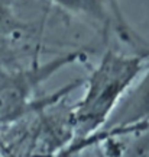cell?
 Masks as SVG:
<instances>
[{"label":"cell","instance_id":"3957f363","mask_svg":"<svg viewBox=\"0 0 149 157\" xmlns=\"http://www.w3.org/2000/svg\"><path fill=\"white\" fill-rule=\"evenodd\" d=\"M70 15L81 17L104 38L114 35L119 41L136 50L149 51V44L129 25L117 0H48Z\"/></svg>","mask_w":149,"mask_h":157},{"label":"cell","instance_id":"5b68a950","mask_svg":"<svg viewBox=\"0 0 149 157\" xmlns=\"http://www.w3.org/2000/svg\"><path fill=\"white\" fill-rule=\"evenodd\" d=\"M101 131H103L101 138L87 147L83 151L81 157H142L149 150V144H145V143H139L130 148L117 146L116 143L117 147L113 148V138L117 134L107 135L104 129Z\"/></svg>","mask_w":149,"mask_h":157},{"label":"cell","instance_id":"7a4b0ae2","mask_svg":"<svg viewBox=\"0 0 149 157\" xmlns=\"http://www.w3.org/2000/svg\"><path fill=\"white\" fill-rule=\"evenodd\" d=\"M83 57L81 51H70L56 56L49 61L32 63L25 68L16 70L5 78L0 86V119L15 121L31 111L35 92L45 80Z\"/></svg>","mask_w":149,"mask_h":157},{"label":"cell","instance_id":"6da1fadb","mask_svg":"<svg viewBox=\"0 0 149 157\" xmlns=\"http://www.w3.org/2000/svg\"><path fill=\"white\" fill-rule=\"evenodd\" d=\"M149 64V51L123 54L106 50L85 78L81 99L71 108L74 138L84 140L104 128L109 118Z\"/></svg>","mask_w":149,"mask_h":157},{"label":"cell","instance_id":"277c9868","mask_svg":"<svg viewBox=\"0 0 149 157\" xmlns=\"http://www.w3.org/2000/svg\"><path fill=\"white\" fill-rule=\"evenodd\" d=\"M149 125V64L132 89L111 113L103 129H117L125 134L142 131Z\"/></svg>","mask_w":149,"mask_h":157}]
</instances>
